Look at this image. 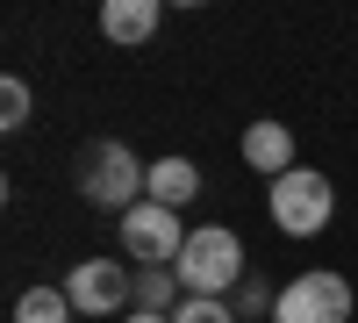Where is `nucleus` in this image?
<instances>
[{
    "mask_svg": "<svg viewBox=\"0 0 358 323\" xmlns=\"http://www.w3.org/2000/svg\"><path fill=\"white\" fill-rule=\"evenodd\" d=\"M229 309H236V316H251V323H273V309H280V287H273V280H244V287L229 295Z\"/></svg>",
    "mask_w": 358,
    "mask_h": 323,
    "instance_id": "f8f14e48",
    "label": "nucleus"
},
{
    "mask_svg": "<svg viewBox=\"0 0 358 323\" xmlns=\"http://www.w3.org/2000/svg\"><path fill=\"white\" fill-rule=\"evenodd\" d=\"M15 323H72V295L65 287H22L15 295Z\"/></svg>",
    "mask_w": 358,
    "mask_h": 323,
    "instance_id": "9b49d317",
    "label": "nucleus"
},
{
    "mask_svg": "<svg viewBox=\"0 0 358 323\" xmlns=\"http://www.w3.org/2000/svg\"><path fill=\"white\" fill-rule=\"evenodd\" d=\"M122 323H172V316H143V309H129V316H122Z\"/></svg>",
    "mask_w": 358,
    "mask_h": 323,
    "instance_id": "2eb2a0df",
    "label": "nucleus"
},
{
    "mask_svg": "<svg viewBox=\"0 0 358 323\" xmlns=\"http://www.w3.org/2000/svg\"><path fill=\"white\" fill-rule=\"evenodd\" d=\"M179 302H187V287H179L172 266H136V309L143 316H172Z\"/></svg>",
    "mask_w": 358,
    "mask_h": 323,
    "instance_id": "9d476101",
    "label": "nucleus"
},
{
    "mask_svg": "<svg viewBox=\"0 0 358 323\" xmlns=\"http://www.w3.org/2000/svg\"><path fill=\"white\" fill-rule=\"evenodd\" d=\"M244 165H251V172H265V180L294 172V165H301V158H294V130H287V123H273V115H258V123L244 130Z\"/></svg>",
    "mask_w": 358,
    "mask_h": 323,
    "instance_id": "0eeeda50",
    "label": "nucleus"
},
{
    "mask_svg": "<svg viewBox=\"0 0 358 323\" xmlns=\"http://www.w3.org/2000/svg\"><path fill=\"white\" fill-rule=\"evenodd\" d=\"M143 172H151V165H143L122 137H101V144H86V151H79L72 187H79V201H86V209H108L115 223H122L136 201H143Z\"/></svg>",
    "mask_w": 358,
    "mask_h": 323,
    "instance_id": "f03ea898",
    "label": "nucleus"
},
{
    "mask_svg": "<svg viewBox=\"0 0 358 323\" xmlns=\"http://www.w3.org/2000/svg\"><path fill=\"white\" fill-rule=\"evenodd\" d=\"M194 194H201V165L194 158H179V151L151 158V172H143V201H158V209H187Z\"/></svg>",
    "mask_w": 358,
    "mask_h": 323,
    "instance_id": "6e6552de",
    "label": "nucleus"
},
{
    "mask_svg": "<svg viewBox=\"0 0 358 323\" xmlns=\"http://www.w3.org/2000/svg\"><path fill=\"white\" fill-rule=\"evenodd\" d=\"M265 209H273L280 238H322L330 216H337V187H330V172L294 165V172H280V180H265Z\"/></svg>",
    "mask_w": 358,
    "mask_h": 323,
    "instance_id": "7ed1b4c3",
    "label": "nucleus"
},
{
    "mask_svg": "<svg viewBox=\"0 0 358 323\" xmlns=\"http://www.w3.org/2000/svg\"><path fill=\"white\" fill-rule=\"evenodd\" d=\"M22 123H29V79L8 72L0 79V130H22Z\"/></svg>",
    "mask_w": 358,
    "mask_h": 323,
    "instance_id": "ddd939ff",
    "label": "nucleus"
},
{
    "mask_svg": "<svg viewBox=\"0 0 358 323\" xmlns=\"http://www.w3.org/2000/svg\"><path fill=\"white\" fill-rule=\"evenodd\" d=\"M351 280L344 273H330V266H308V273H294L287 287H280V309H273V323H351Z\"/></svg>",
    "mask_w": 358,
    "mask_h": 323,
    "instance_id": "20e7f679",
    "label": "nucleus"
},
{
    "mask_svg": "<svg viewBox=\"0 0 358 323\" xmlns=\"http://www.w3.org/2000/svg\"><path fill=\"white\" fill-rule=\"evenodd\" d=\"M179 287L187 295H208V302H229L236 287H244V238H236L229 223H194L187 230V252H179Z\"/></svg>",
    "mask_w": 358,
    "mask_h": 323,
    "instance_id": "f257e3e1",
    "label": "nucleus"
},
{
    "mask_svg": "<svg viewBox=\"0 0 358 323\" xmlns=\"http://www.w3.org/2000/svg\"><path fill=\"white\" fill-rule=\"evenodd\" d=\"M172 323H236V309L229 302H208V295H187L172 309Z\"/></svg>",
    "mask_w": 358,
    "mask_h": 323,
    "instance_id": "4468645a",
    "label": "nucleus"
},
{
    "mask_svg": "<svg viewBox=\"0 0 358 323\" xmlns=\"http://www.w3.org/2000/svg\"><path fill=\"white\" fill-rule=\"evenodd\" d=\"M72 295V316H86V323H101V316H115V309H136V273H122L115 259H79V266L57 280Z\"/></svg>",
    "mask_w": 358,
    "mask_h": 323,
    "instance_id": "39448f33",
    "label": "nucleus"
},
{
    "mask_svg": "<svg viewBox=\"0 0 358 323\" xmlns=\"http://www.w3.org/2000/svg\"><path fill=\"white\" fill-rule=\"evenodd\" d=\"M158 15H165L158 0H101V36L122 43V50L129 43H151L158 36Z\"/></svg>",
    "mask_w": 358,
    "mask_h": 323,
    "instance_id": "1a4fd4ad",
    "label": "nucleus"
},
{
    "mask_svg": "<svg viewBox=\"0 0 358 323\" xmlns=\"http://www.w3.org/2000/svg\"><path fill=\"white\" fill-rule=\"evenodd\" d=\"M122 252L136 259V266H179V252H187V223H179V209H158V201H136V209L122 216Z\"/></svg>",
    "mask_w": 358,
    "mask_h": 323,
    "instance_id": "423d86ee",
    "label": "nucleus"
}]
</instances>
